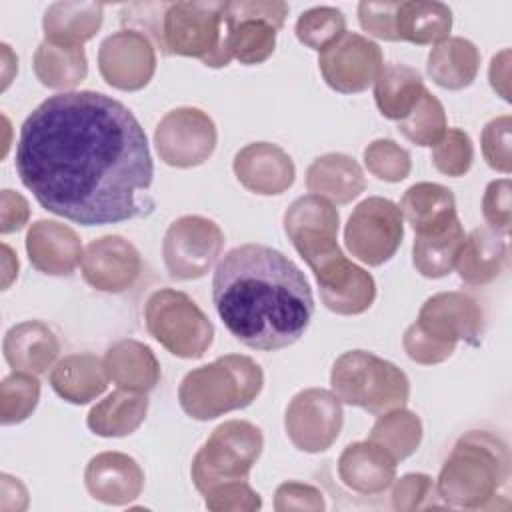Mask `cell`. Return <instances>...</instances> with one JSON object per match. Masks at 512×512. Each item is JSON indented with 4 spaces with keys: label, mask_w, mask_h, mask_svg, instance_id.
<instances>
[{
    "label": "cell",
    "mask_w": 512,
    "mask_h": 512,
    "mask_svg": "<svg viewBox=\"0 0 512 512\" xmlns=\"http://www.w3.org/2000/svg\"><path fill=\"white\" fill-rule=\"evenodd\" d=\"M16 172L38 204L82 226L150 216L154 164L136 116L94 92L48 96L24 120Z\"/></svg>",
    "instance_id": "obj_1"
},
{
    "label": "cell",
    "mask_w": 512,
    "mask_h": 512,
    "mask_svg": "<svg viewBox=\"0 0 512 512\" xmlns=\"http://www.w3.org/2000/svg\"><path fill=\"white\" fill-rule=\"evenodd\" d=\"M212 300L228 332L262 352L298 342L314 314L304 272L264 244H242L220 258L212 276Z\"/></svg>",
    "instance_id": "obj_2"
},
{
    "label": "cell",
    "mask_w": 512,
    "mask_h": 512,
    "mask_svg": "<svg viewBox=\"0 0 512 512\" xmlns=\"http://www.w3.org/2000/svg\"><path fill=\"white\" fill-rule=\"evenodd\" d=\"M340 216L332 202L306 194L284 212V232L314 272L324 306L342 316L366 312L376 298L370 272L348 260L338 246Z\"/></svg>",
    "instance_id": "obj_3"
},
{
    "label": "cell",
    "mask_w": 512,
    "mask_h": 512,
    "mask_svg": "<svg viewBox=\"0 0 512 512\" xmlns=\"http://www.w3.org/2000/svg\"><path fill=\"white\" fill-rule=\"evenodd\" d=\"M510 480V454L506 444L486 432L470 430L458 438L446 458L436 492L454 508H496V498Z\"/></svg>",
    "instance_id": "obj_4"
},
{
    "label": "cell",
    "mask_w": 512,
    "mask_h": 512,
    "mask_svg": "<svg viewBox=\"0 0 512 512\" xmlns=\"http://www.w3.org/2000/svg\"><path fill=\"white\" fill-rule=\"evenodd\" d=\"M264 384L262 368L248 356L226 354L190 370L178 388L182 410L194 420H214L250 406Z\"/></svg>",
    "instance_id": "obj_5"
},
{
    "label": "cell",
    "mask_w": 512,
    "mask_h": 512,
    "mask_svg": "<svg viewBox=\"0 0 512 512\" xmlns=\"http://www.w3.org/2000/svg\"><path fill=\"white\" fill-rule=\"evenodd\" d=\"M482 310L474 298L462 292H440L430 296L414 324L404 332L402 346L418 364H440L452 356L460 340L480 342Z\"/></svg>",
    "instance_id": "obj_6"
},
{
    "label": "cell",
    "mask_w": 512,
    "mask_h": 512,
    "mask_svg": "<svg viewBox=\"0 0 512 512\" xmlns=\"http://www.w3.org/2000/svg\"><path fill=\"white\" fill-rule=\"evenodd\" d=\"M330 384L340 402L376 416L402 408L410 396L408 376L396 364L366 350L338 356L332 364Z\"/></svg>",
    "instance_id": "obj_7"
},
{
    "label": "cell",
    "mask_w": 512,
    "mask_h": 512,
    "mask_svg": "<svg viewBox=\"0 0 512 512\" xmlns=\"http://www.w3.org/2000/svg\"><path fill=\"white\" fill-rule=\"evenodd\" d=\"M262 448L264 436L256 424L246 420L222 422L212 430L192 460V482L196 490L204 496L220 484L248 480Z\"/></svg>",
    "instance_id": "obj_8"
},
{
    "label": "cell",
    "mask_w": 512,
    "mask_h": 512,
    "mask_svg": "<svg viewBox=\"0 0 512 512\" xmlns=\"http://www.w3.org/2000/svg\"><path fill=\"white\" fill-rule=\"evenodd\" d=\"M144 322L150 336L178 358H200L214 340V326L208 316L180 290L152 292L144 306Z\"/></svg>",
    "instance_id": "obj_9"
},
{
    "label": "cell",
    "mask_w": 512,
    "mask_h": 512,
    "mask_svg": "<svg viewBox=\"0 0 512 512\" xmlns=\"http://www.w3.org/2000/svg\"><path fill=\"white\" fill-rule=\"evenodd\" d=\"M226 2H172L162 14L158 40L178 56L200 58L204 66L220 68L222 22Z\"/></svg>",
    "instance_id": "obj_10"
},
{
    "label": "cell",
    "mask_w": 512,
    "mask_h": 512,
    "mask_svg": "<svg viewBox=\"0 0 512 512\" xmlns=\"http://www.w3.org/2000/svg\"><path fill=\"white\" fill-rule=\"evenodd\" d=\"M404 218L400 208L382 196L362 200L350 214L344 228L348 252L368 264L380 266L388 262L402 244Z\"/></svg>",
    "instance_id": "obj_11"
},
{
    "label": "cell",
    "mask_w": 512,
    "mask_h": 512,
    "mask_svg": "<svg viewBox=\"0 0 512 512\" xmlns=\"http://www.w3.org/2000/svg\"><path fill=\"white\" fill-rule=\"evenodd\" d=\"M224 246L220 226L204 216L188 214L174 220L162 240V258L168 274L178 280L202 278Z\"/></svg>",
    "instance_id": "obj_12"
},
{
    "label": "cell",
    "mask_w": 512,
    "mask_h": 512,
    "mask_svg": "<svg viewBox=\"0 0 512 512\" xmlns=\"http://www.w3.org/2000/svg\"><path fill=\"white\" fill-rule=\"evenodd\" d=\"M212 118L194 106L170 110L154 130V146L160 160L174 168L204 164L216 148Z\"/></svg>",
    "instance_id": "obj_13"
},
{
    "label": "cell",
    "mask_w": 512,
    "mask_h": 512,
    "mask_svg": "<svg viewBox=\"0 0 512 512\" xmlns=\"http://www.w3.org/2000/svg\"><path fill=\"white\" fill-rule=\"evenodd\" d=\"M344 422L340 398L324 388H306L298 392L284 416V428L290 442L308 454L328 450Z\"/></svg>",
    "instance_id": "obj_14"
},
{
    "label": "cell",
    "mask_w": 512,
    "mask_h": 512,
    "mask_svg": "<svg viewBox=\"0 0 512 512\" xmlns=\"http://www.w3.org/2000/svg\"><path fill=\"white\" fill-rule=\"evenodd\" d=\"M318 68L332 90L356 94L376 82L384 68V56L370 38L346 32L338 42L320 52Z\"/></svg>",
    "instance_id": "obj_15"
},
{
    "label": "cell",
    "mask_w": 512,
    "mask_h": 512,
    "mask_svg": "<svg viewBox=\"0 0 512 512\" xmlns=\"http://www.w3.org/2000/svg\"><path fill=\"white\" fill-rule=\"evenodd\" d=\"M98 70L118 90H140L156 72V50L138 30H118L98 48Z\"/></svg>",
    "instance_id": "obj_16"
},
{
    "label": "cell",
    "mask_w": 512,
    "mask_h": 512,
    "mask_svg": "<svg viewBox=\"0 0 512 512\" xmlns=\"http://www.w3.org/2000/svg\"><path fill=\"white\" fill-rule=\"evenodd\" d=\"M140 268L142 262L134 244L116 234L92 240L80 260L84 280L94 290L110 294L128 290L138 280Z\"/></svg>",
    "instance_id": "obj_17"
},
{
    "label": "cell",
    "mask_w": 512,
    "mask_h": 512,
    "mask_svg": "<svg viewBox=\"0 0 512 512\" xmlns=\"http://www.w3.org/2000/svg\"><path fill=\"white\" fill-rule=\"evenodd\" d=\"M276 28L260 18L246 14L238 2H226L222 22L220 68L232 60L252 66L268 60L276 48Z\"/></svg>",
    "instance_id": "obj_18"
},
{
    "label": "cell",
    "mask_w": 512,
    "mask_h": 512,
    "mask_svg": "<svg viewBox=\"0 0 512 512\" xmlns=\"http://www.w3.org/2000/svg\"><path fill=\"white\" fill-rule=\"evenodd\" d=\"M232 168L238 182L260 196L286 192L296 176V168L288 152L272 142L246 144L236 152Z\"/></svg>",
    "instance_id": "obj_19"
},
{
    "label": "cell",
    "mask_w": 512,
    "mask_h": 512,
    "mask_svg": "<svg viewBox=\"0 0 512 512\" xmlns=\"http://www.w3.org/2000/svg\"><path fill=\"white\" fill-rule=\"evenodd\" d=\"M84 484L94 500L124 506L140 496L144 488V472L128 454L102 452L86 464Z\"/></svg>",
    "instance_id": "obj_20"
},
{
    "label": "cell",
    "mask_w": 512,
    "mask_h": 512,
    "mask_svg": "<svg viewBox=\"0 0 512 512\" xmlns=\"http://www.w3.org/2000/svg\"><path fill=\"white\" fill-rule=\"evenodd\" d=\"M26 252L30 264L50 276L72 274L84 254L78 234L56 220H38L28 228Z\"/></svg>",
    "instance_id": "obj_21"
},
{
    "label": "cell",
    "mask_w": 512,
    "mask_h": 512,
    "mask_svg": "<svg viewBox=\"0 0 512 512\" xmlns=\"http://www.w3.org/2000/svg\"><path fill=\"white\" fill-rule=\"evenodd\" d=\"M338 476L358 494H380L396 478V460L372 440L352 442L338 458Z\"/></svg>",
    "instance_id": "obj_22"
},
{
    "label": "cell",
    "mask_w": 512,
    "mask_h": 512,
    "mask_svg": "<svg viewBox=\"0 0 512 512\" xmlns=\"http://www.w3.org/2000/svg\"><path fill=\"white\" fill-rule=\"evenodd\" d=\"M4 358L16 372L42 374L58 358L60 344L54 330L40 320L12 326L4 336Z\"/></svg>",
    "instance_id": "obj_23"
},
{
    "label": "cell",
    "mask_w": 512,
    "mask_h": 512,
    "mask_svg": "<svg viewBox=\"0 0 512 512\" xmlns=\"http://www.w3.org/2000/svg\"><path fill=\"white\" fill-rule=\"evenodd\" d=\"M306 188L332 204H348L364 192L366 178L352 156L330 152L308 166Z\"/></svg>",
    "instance_id": "obj_24"
},
{
    "label": "cell",
    "mask_w": 512,
    "mask_h": 512,
    "mask_svg": "<svg viewBox=\"0 0 512 512\" xmlns=\"http://www.w3.org/2000/svg\"><path fill=\"white\" fill-rule=\"evenodd\" d=\"M398 208L416 234H434L458 220L452 190L436 182H418L410 186Z\"/></svg>",
    "instance_id": "obj_25"
},
{
    "label": "cell",
    "mask_w": 512,
    "mask_h": 512,
    "mask_svg": "<svg viewBox=\"0 0 512 512\" xmlns=\"http://www.w3.org/2000/svg\"><path fill=\"white\" fill-rule=\"evenodd\" d=\"M104 360L94 354L64 356L50 372L52 390L70 404H88L108 388Z\"/></svg>",
    "instance_id": "obj_26"
},
{
    "label": "cell",
    "mask_w": 512,
    "mask_h": 512,
    "mask_svg": "<svg viewBox=\"0 0 512 512\" xmlns=\"http://www.w3.org/2000/svg\"><path fill=\"white\" fill-rule=\"evenodd\" d=\"M108 378L124 390L150 392L160 380V364L150 346L138 340H120L104 354Z\"/></svg>",
    "instance_id": "obj_27"
},
{
    "label": "cell",
    "mask_w": 512,
    "mask_h": 512,
    "mask_svg": "<svg viewBox=\"0 0 512 512\" xmlns=\"http://www.w3.org/2000/svg\"><path fill=\"white\" fill-rule=\"evenodd\" d=\"M104 4L100 2H54L46 8L42 28L46 40L66 46H82L102 26Z\"/></svg>",
    "instance_id": "obj_28"
},
{
    "label": "cell",
    "mask_w": 512,
    "mask_h": 512,
    "mask_svg": "<svg viewBox=\"0 0 512 512\" xmlns=\"http://www.w3.org/2000/svg\"><path fill=\"white\" fill-rule=\"evenodd\" d=\"M506 262V236L484 228H474L460 250L456 270L462 282L482 286L500 276Z\"/></svg>",
    "instance_id": "obj_29"
},
{
    "label": "cell",
    "mask_w": 512,
    "mask_h": 512,
    "mask_svg": "<svg viewBox=\"0 0 512 512\" xmlns=\"http://www.w3.org/2000/svg\"><path fill=\"white\" fill-rule=\"evenodd\" d=\"M480 68L478 48L460 36H448L434 44L428 54V76L446 90H462L470 86Z\"/></svg>",
    "instance_id": "obj_30"
},
{
    "label": "cell",
    "mask_w": 512,
    "mask_h": 512,
    "mask_svg": "<svg viewBox=\"0 0 512 512\" xmlns=\"http://www.w3.org/2000/svg\"><path fill=\"white\" fill-rule=\"evenodd\" d=\"M148 414V398L142 392L114 390L86 416L88 428L104 438H120L132 434Z\"/></svg>",
    "instance_id": "obj_31"
},
{
    "label": "cell",
    "mask_w": 512,
    "mask_h": 512,
    "mask_svg": "<svg viewBox=\"0 0 512 512\" xmlns=\"http://www.w3.org/2000/svg\"><path fill=\"white\" fill-rule=\"evenodd\" d=\"M452 30V10L436 0H408L398 2L396 34L418 46L438 44L448 38Z\"/></svg>",
    "instance_id": "obj_32"
},
{
    "label": "cell",
    "mask_w": 512,
    "mask_h": 512,
    "mask_svg": "<svg viewBox=\"0 0 512 512\" xmlns=\"http://www.w3.org/2000/svg\"><path fill=\"white\" fill-rule=\"evenodd\" d=\"M32 66L40 84L56 90H70L88 74V60L82 46L56 44L46 38L38 44Z\"/></svg>",
    "instance_id": "obj_33"
},
{
    "label": "cell",
    "mask_w": 512,
    "mask_h": 512,
    "mask_svg": "<svg viewBox=\"0 0 512 512\" xmlns=\"http://www.w3.org/2000/svg\"><path fill=\"white\" fill-rule=\"evenodd\" d=\"M424 90L418 70L406 64H388L374 82V100L384 118L398 122L412 112Z\"/></svg>",
    "instance_id": "obj_34"
},
{
    "label": "cell",
    "mask_w": 512,
    "mask_h": 512,
    "mask_svg": "<svg viewBox=\"0 0 512 512\" xmlns=\"http://www.w3.org/2000/svg\"><path fill=\"white\" fill-rule=\"evenodd\" d=\"M466 234L460 220L434 234H416L412 246L414 268L426 278H442L456 266Z\"/></svg>",
    "instance_id": "obj_35"
},
{
    "label": "cell",
    "mask_w": 512,
    "mask_h": 512,
    "mask_svg": "<svg viewBox=\"0 0 512 512\" xmlns=\"http://www.w3.org/2000/svg\"><path fill=\"white\" fill-rule=\"evenodd\" d=\"M368 440L388 450L398 462L418 450L422 440V422L414 412L406 410L404 406L394 408L378 416Z\"/></svg>",
    "instance_id": "obj_36"
},
{
    "label": "cell",
    "mask_w": 512,
    "mask_h": 512,
    "mask_svg": "<svg viewBox=\"0 0 512 512\" xmlns=\"http://www.w3.org/2000/svg\"><path fill=\"white\" fill-rule=\"evenodd\" d=\"M398 130L416 146H434L448 130L442 102L424 90L412 112L398 120Z\"/></svg>",
    "instance_id": "obj_37"
},
{
    "label": "cell",
    "mask_w": 512,
    "mask_h": 512,
    "mask_svg": "<svg viewBox=\"0 0 512 512\" xmlns=\"http://www.w3.org/2000/svg\"><path fill=\"white\" fill-rule=\"evenodd\" d=\"M346 34V16L334 6H314L296 20V38L318 52L326 50Z\"/></svg>",
    "instance_id": "obj_38"
},
{
    "label": "cell",
    "mask_w": 512,
    "mask_h": 512,
    "mask_svg": "<svg viewBox=\"0 0 512 512\" xmlns=\"http://www.w3.org/2000/svg\"><path fill=\"white\" fill-rule=\"evenodd\" d=\"M40 398V382L36 374L12 372L0 384V420L2 424H18L26 420Z\"/></svg>",
    "instance_id": "obj_39"
},
{
    "label": "cell",
    "mask_w": 512,
    "mask_h": 512,
    "mask_svg": "<svg viewBox=\"0 0 512 512\" xmlns=\"http://www.w3.org/2000/svg\"><path fill=\"white\" fill-rule=\"evenodd\" d=\"M432 164L438 172L458 178L464 176L474 160V146L470 136L460 128H448L444 136L432 146Z\"/></svg>",
    "instance_id": "obj_40"
},
{
    "label": "cell",
    "mask_w": 512,
    "mask_h": 512,
    "mask_svg": "<svg viewBox=\"0 0 512 512\" xmlns=\"http://www.w3.org/2000/svg\"><path fill=\"white\" fill-rule=\"evenodd\" d=\"M364 164L372 176L384 182H400L410 174V154L394 140L380 138L364 148Z\"/></svg>",
    "instance_id": "obj_41"
},
{
    "label": "cell",
    "mask_w": 512,
    "mask_h": 512,
    "mask_svg": "<svg viewBox=\"0 0 512 512\" xmlns=\"http://www.w3.org/2000/svg\"><path fill=\"white\" fill-rule=\"evenodd\" d=\"M510 128H512L510 114H502V116L490 120L484 126L482 136H480L482 154H484L488 166L502 174H510V170H512Z\"/></svg>",
    "instance_id": "obj_42"
},
{
    "label": "cell",
    "mask_w": 512,
    "mask_h": 512,
    "mask_svg": "<svg viewBox=\"0 0 512 512\" xmlns=\"http://www.w3.org/2000/svg\"><path fill=\"white\" fill-rule=\"evenodd\" d=\"M436 484L428 474H404L394 482L392 506L396 510H422L440 506Z\"/></svg>",
    "instance_id": "obj_43"
},
{
    "label": "cell",
    "mask_w": 512,
    "mask_h": 512,
    "mask_svg": "<svg viewBox=\"0 0 512 512\" xmlns=\"http://www.w3.org/2000/svg\"><path fill=\"white\" fill-rule=\"evenodd\" d=\"M204 504L208 510H240V512H252L262 506L260 494L248 484V480H234L220 484L212 488L208 494H204Z\"/></svg>",
    "instance_id": "obj_44"
},
{
    "label": "cell",
    "mask_w": 512,
    "mask_h": 512,
    "mask_svg": "<svg viewBox=\"0 0 512 512\" xmlns=\"http://www.w3.org/2000/svg\"><path fill=\"white\" fill-rule=\"evenodd\" d=\"M510 180L500 178L492 180L486 186L484 198H482V214L490 230L506 236L510 232L512 212H510Z\"/></svg>",
    "instance_id": "obj_45"
},
{
    "label": "cell",
    "mask_w": 512,
    "mask_h": 512,
    "mask_svg": "<svg viewBox=\"0 0 512 512\" xmlns=\"http://www.w3.org/2000/svg\"><path fill=\"white\" fill-rule=\"evenodd\" d=\"M396 8L398 2H360L358 20L360 26L382 40H398L396 34Z\"/></svg>",
    "instance_id": "obj_46"
},
{
    "label": "cell",
    "mask_w": 512,
    "mask_h": 512,
    "mask_svg": "<svg viewBox=\"0 0 512 512\" xmlns=\"http://www.w3.org/2000/svg\"><path fill=\"white\" fill-rule=\"evenodd\" d=\"M274 508L278 512H288V510H324V498L322 492L310 484L302 482H284L276 488L274 492Z\"/></svg>",
    "instance_id": "obj_47"
},
{
    "label": "cell",
    "mask_w": 512,
    "mask_h": 512,
    "mask_svg": "<svg viewBox=\"0 0 512 512\" xmlns=\"http://www.w3.org/2000/svg\"><path fill=\"white\" fill-rule=\"evenodd\" d=\"M30 216L28 202L14 190H2L0 194V232L10 234L20 230Z\"/></svg>",
    "instance_id": "obj_48"
},
{
    "label": "cell",
    "mask_w": 512,
    "mask_h": 512,
    "mask_svg": "<svg viewBox=\"0 0 512 512\" xmlns=\"http://www.w3.org/2000/svg\"><path fill=\"white\" fill-rule=\"evenodd\" d=\"M488 78H490L492 88L504 100H510V88H508V84H510V50L508 48L492 58Z\"/></svg>",
    "instance_id": "obj_49"
},
{
    "label": "cell",
    "mask_w": 512,
    "mask_h": 512,
    "mask_svg": "<svg viewBox=\"0 0 512 512\" xmlns=\"http://www.w3.org/2000/svg\"><path fill=\"white\" fill-rule=\"evenodd\" d=\"M2 250H4V282H2V286L8 288L10 282L14 280V276H18V258L14 256L10 246L4 244Z\"/></svg>",
    "instance_id": "obj_50"
}]
</instances>
